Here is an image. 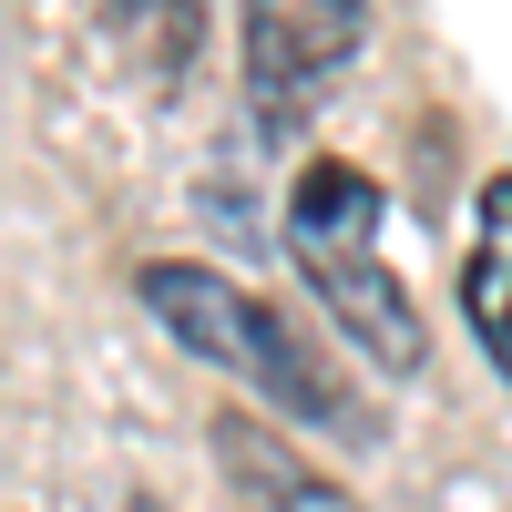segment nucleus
<instances>
[{
    "label": "nucleus",
    "mask_w": 512,
    "mask_h": 512,
    "mask_svg": "<svg viewBox=\"0 0 512 512\" xmlns=\"http://www.w3.org/2000/svg\"><path fill=\"white\" fill-rule=\"evenodd\" d=\"M123 512H154V502H123Z\"/></svg>",
    "instance_id": "0eeeda50"
},
{
    "label": "nucleus",
    "mask_w": 512,
    "mask_h": 512,
    "mask_svg": "<svg viewBox=\"0 0 512 512\" xmlns=\"http://www.w3.org/2000/svg\"><path fill=\"white\" fill-rule=\"evenodd\" d=\"M461 308H472V338L492 349V369L512 379V175L482 185L472 256H461Z\"/></svg>",
    "instance_id": "20e7f679"
},
{
    "label": "nucleus",
    "mask_w": 512,
    "mask_h": 512,
    "mask_svg": "<svg viewBox=\"0 0 512 512\" xmlns=\"http://www.w3.org/2000/svg\"><path fill=\"white\" fill-rule=\"evenodd\" d=\"M369 31V0H246V103L267 123H297Z\"/></svg>",
    "instance_id": "7ed1b4c3"
},
{
    "label": "nucleus",
    "mask_w": 512,
    "mask_h": 512,
    "mask_svg": "<svg viewBox=\"0 0 512 512\" xmlns=\"http://www.w3.org/2000/svg\"><path fill=\"white\" fill-rule=\"evenodd\" d=\"M287 256H297L308 297L349 328V349L369 369L410 379L420 359H431V328H420L410 287L390 277V256H379V185L359 175V164H338V154L297 164V185H287Z\"/></svg>",
    "instance_id": "f257e3e1"
},
{
    "label": "nucleus",
    "mask_w": 512,
    "mask_h": 512,
    "mask_svg": "<svg viewBox=\"0 0 512 512\" xmlns=\"http://www.w3.org/2000/svg\"><path fill=\"white\" fill-rule=\"evenodd\" d=\"M113 11V41L134 52V72L154 82V93H175V82L195 72L205 52V0H103Z\"/></svg>",
    "instance_id": "39448f33"
},
{
    "label": "nucleus",
    "mask_w": 512,
    "mask_h": 512,
    "mask_svg": "<svg viewBox=\"0 0 512 512\" xmlns=\"http://www.w3.org/2000/svg\"><path fill=\"white\" fill-rule=\"evenodd\" d=\"M216 461H226V472L236 482H256V492H277V502H338L318 472H297V461L267 441V431H256V420H216Z\"/></svg>",
    "instance_id": "423d86ee"
},
{
    "label": "nucleus",
    "mask_w": 512,
    "mask_h": 512,
    "mask_svg": "<svg viewBox=\"0 0 512 512\" xmlns=\"http://www.w3.org/2000/svg\"><path fill=\"white\" fill-rule=\"evenodd\" d=\"M134 297L154 308V328H175L195 359H216L226 379H246L256 400H277L297 420H349V400H338V379L318 369V349L297 338V318L277 308V297L236 287L226 267H195V256H154V267L134 277Z\"/></svg>",
    "instance_id": "f03ea898"
}]
</instances>
